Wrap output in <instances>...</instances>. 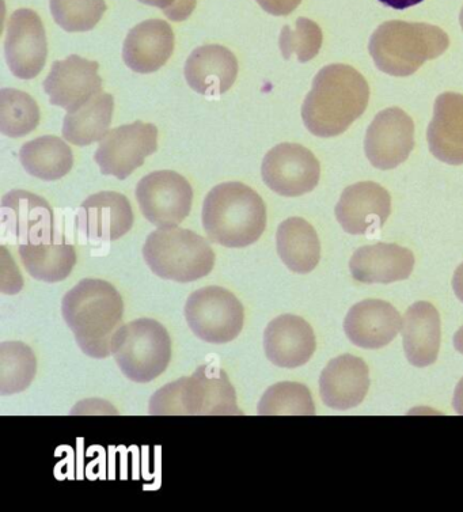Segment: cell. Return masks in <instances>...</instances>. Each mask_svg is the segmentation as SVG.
Returning <instances> with one entry per match:
<instances>
[{
	"label": "cell",
	"mask_w": 463,
	"mask_h": 512,
	"mask_svg": "<svg viewBox=\"0 0 463 512\" xmlns=\"http://www.w3.org/2000/svg\"><path fill=\"white\" fill-rule=\"evenodd\" d=\"M370 87L363 75L347 64H330L318 72L302 106L307 130L320 138L347 131L366 112Z\"/></svg>",
	"instance_id": "6da1fadb"
},
{
	"label": "cell",
	"mask_w": 463,
	"mask_h": 512,
	"mask_svg": "<svg viewBox=\"0 0 463 512\" xmlns=\"http://www.w3.org/2000/svg\"><path fill=\"white\" fill-rule=\"evenodd\" d=\"M453 407L458 415L463 416V378L455 388Z\"/></svg>",
	"instance_id": "f35d334b"
},
{
	"label": "cell",
	"mask_w": 463,
	"mask_h": 512,
	"mask_svg": "<svg viewBox=\"0 0 463 512\" xmlns=\"http://www.w3.org/2000/svg\"><path fill=\"white\" fill-rule=\"evenodd\" d=\"M189 87L201 96L219 97L233 87L238 60L229 48L211 44L196 48L184 68Z\"/></svg>",
	"instance_id": "44dd1931"
},
{
	"label": "cell",
	"mask_w": 463,
	"mask_h": 512,
	"mask_svg": "<svg viewBox=\"0 0 463 512\" xmlns=\"http://www.w3.org/2000/svg\"><path fill=\"white\" fill-rule=\"evenodd\" d=\"M453 288L455 295L463 303V263L459 265L454 273Z\"/></svg>",
	"instance_id": "74e56055"
},
{
	"label": "cell",
	"mask_w": 463,
	"mask_h": 512,
	"mask_svg": "<svg viewBox=\"0 0 463 512\" xmlns=\"http://www.w3.org/2000/svg\"><path fill=\"white\" fill-rule=\"evenodd\" d=\"M256 2L267 13L283 17V15L291 14L296 7L301 5L302 0H256Z\"/></svg>",
	"instance_id": "d590c367"
},
{
	"label": "cell",
	"mask_w": 463,
	"mask_h": 512,
	"mask_svg": "<svg viewBox=\"0 0 463 512\" xmlns=\"http://www.w3.org/2000/svg\"><path fill=\"white\" fill-rule=\"evenodd\" d=\"M402 340L408 362L415 367L431 366L440 350V316L430 302H417L409 307L402 322Z\"/></svg>",
	"instance_id": "d4e9b609"
},
{
	"label": "cell",
	"mask_w": 463,
	"mask_h": 512,
	"mask_svg": "<svg viewBox=\"0 0 463 512\" xmlns=\"http://www.w3.org/2000/svg\"><path fill=\"white\" fill-rule=\"evenodd\" d=\"M48 44L43 21L36 11L20 9L7 22L5 56L14 77L36 78L47 62Z\"/></svg>",
	"instance_id": "7c38bea8"
},
{
	"label": "cell",
	"mask_w": 463,
	"mask_h": 512,
	"mask_svg": "<svg viewBox=\"0 0 463 512\" xmlns=\"http://www.w3.org/2000/svg\"><path fill=\"white\" fill-rule=\"evenodd\" d=\"M53 20L68 33L96 28L106 11L105 0H49Z\"/></svg>",
	"instance_id": "d6a6232c"
},
{
	"label": "cell",
	"mask_w": 463,
	"mask_h": 512,
	"mask_svg": "<svg viewBox=\"0 0 463 512\" xmlns=\"http://www.w3.org/2000/svg\"><path fill=\"white\" fill-rule=\"evenodd\" d=\"M454 347L455 350L459 352V354L463 355V326L454 336Z\"/></svg>",
	"instance_id": "ab89813d"
},
{
	"label": "cell",
	"mask_w": 463,
	"mask_h": 512,
	"mask_svg": "<svg viewBox=\"0 0 463 512\" xmlns=\"http://www.w3.org/2000/svg\"><path fill=\"white\" fill-rule=\"evenodd\" d=\"M428 146L439 161L463 165V96L443 93L436 98L434 119L427 131Z\"/></svg>",
	"instance_id": "cb8c5ba5"
},
{
	"label": "cell",
	"mask_w": 463,
	"mask_h": 512,
	"mask_svg": "<svg viewBox=\"0 0 463 512\" xmlns=\"http://www.w3.org/2000/svg\"><path fill=\"white\" fill-rule=\"evenodd\" d=\"M150 415H244L229 375L215 364H204L191 375L163 386L150 401Z\"/></svg>",
	"instance_id": "277c9868"
},
{
	"label": "cell",
	"mask_w": 463,
	"mask_h": 512,
	"mask_svg": "<svg viewBox=\"0 0 463 512\" xmlns=\"http://www.w3.org/2000/svg\"><path fill=\"white\" fill-rule=\"evenodd\" d=\"M40 108L25 91L0 90V131L9 138H22L36 130Z\"/></svg>",
	"instance_id": "4dcf8cb0"
},
{
	"label": "cell",
	"mask_w": 463,
	"mask_h": 512,
	"mask_svg": "<svg viewBox=\"0 0 463 512\" xmlns=\"http://www.w3.org/2000/svg\"><path fill=\"white\" fill-rule=\"evenodd\" d=\"M322 30L316 22L309 18H298L295 22V29L291 26H284L280 33L279 45L284 59L288 60L296 55L299 62H310L316 58L322 47Z\"/></svg>",
	"instance_id": "836d02e7"
},
{
	"label": "cell",
	"mask_w": 463,
	"mask_h": 512,
	"mask_svg": "<svg viewBox=\"0 0 463 512\" xmlns=\"http://www.w3.org/2000/svg\"><path fill=\"white\" fill-rule=\"evenodd\" d=\"M18 253L29 275L45 283L62 282L77 264L74 246L67 244L18 245Z\"/></svg>",
	"instance_id": "f1b7e54d"
},
{
	"label": "cell",
	"mask_w": 463,
	"mask_h": 512,
	"mask_svg": "<svg viewBox=\"0 0 463 512\" xmlns=\"http://www.w3.org/2000/svg\"><path fill=\"white\" fill-rule=\"evenodd\" d=\"M379 2L387 7H392L394 10H406L409 7L419 5L424 0H379Z\"/></svg>",
	"instance_id": "8d00e7d4"
},
{
	"label": "cell",
	"mask_w": 463,
	"mask_h": 512,
	"mask_svg": "<svg viewBox=\"0 0 463 512\" xmlns=\"http://www.w3.org/2000/svg\"><path fill=\"white\" fill-rule=\"evenodd\" d=\"M267 358L282 369H296L306 364L317 348L316 335L309 322L284 314L269 322L264 333Z\"/></svg>",
	"instance_id": "e0dca14e"
},
{
	"label": "cell",
	"mask_w": 463,
	"mask_h": 512,
	"mask_svg": "<svg viewBox=\"0 0 463 512\" xmlns=\"http://www.w3.org/2000/svg\"><path fill=\"white\" fill-rule=\"evenodd\" d=\"M449 45V36L439 26L389 21L375 30L368 51L379 70L402 78L442 56Z\"/></svg>",
	"instance_id": "5b68a950"
},
{
	"label": "cell",
	"mask_w": 463,
	"mask_h": 512,
	"mask_svg": "<svg viewBox=\"0 0 463 512\" xmlns=\"http://www.w3.org/2000/svg\"><path fill=\"white\" fill-rule=\"evenodd\" d=\"M208 238L225 248H246L260 240L267 227V207L256 191L242 182L212 188L203 206Z\"/></svg>",
	"instance_id": "3957f363"
},
{
	"label": "cell",
	"mask_w": 463,
	"mask_h": 512,
	"mask_svg": "<svg viewBox=\"0 0 463 512\" xmlns=\"http://www.w3.org/2000/svg\"><path fill=\"white\" fill-rule=\"evenodd\" d=\"M261 174L277 195L298 197L317 187L321 166L316 155L301 144L282 143L265 155Z\"/></svg>",
	"instance_id": "8fae6325"
},
{
	"label": "cell",
	"mask_w": 463,
	"mask_h": 512,
	"mask_svg": "<svg viewBox=\"0 0 463 512\" xmlns=\"http://www.w3.org/2000/svg\"><path fill=\"white\" fill-rule=\"evenodd\" d=\"M260 416L316 415V405L310 390L298 382H280L271 386L257 407Z\"/></svg>",
	"instance_id": "1f68e13d"
},
{
	"label": "cell",
	"mask_w": 463,
	"mask_h": 512,
	"mask_svg": "<svg viewBox=\"0 0 463 512\" xmlns=\"http://www.w3.org/2000/svg\"><path fill=\"white\" fill-rule=\"evenodd\" d=\"M2 226L20 245L55 242V216L44 199L11 191L2 200Z\"/></svg>",
	"instance_id": "5bb4252c"
},
{
	"label": "cell",
	"mask_w": 463,
	"mask_h": 512,
	"mask_svg": "<svg viewBox=\"0 0 463 512\" xmlns=\"http://www.w3.org/2000/svg\"><path fill=\"white\" fill-rule=\"evenodd\" d=\"M173 51L172 26L162 20H147L128 33L124 41L123 59L132 71L151 74L168 63Z\"/></svg>",
	"instance_id": "603a6c76"
},
{
	"label": "cell",
	"mask_w": 463,
	"mask_h": 512,
	"mask_svg": "<svg viewBox=\"0 0 463 512\" xmlns=\"http://www.w3.org/2000/svg\"><path fill=\"white\" fill-rule=\"evenodd\" d=\"M157 150L158 128L154 124L135 121L109 131L101 140L94 159L102 174L125 180Z\"/></svg>",
	"instance_id": "30bf717a"
},
{
	"label": "cell",
	"mask_w": 463,
	"mask_h": 512,
	"mask_svg": "<svg viewBox=\"0 0 463 512\" xmlns=\"http://www.w3.org/2000/svg\"><path fill=\"white\" fill-rule=\"evenodd\" d=\"M112 355L125 377L136 383H148L168 369L172 339L161 322L140 318L117 331Z\"/></svg>",
	"instance_id": "52a82bcc"
},
{
	"label": "cell",
	"mask_w": 463,
	"mask_h": 512,
	"mask_svg": "<svg viewBox=\"0 0 463 512\" xmlns=\"http://www.w3.org/2000/svg\"><path fill=\"white\" fill-rule=\"evenodd\" d=\"M134 226V212L127 197L100 192L83 201L78 215L79 230L91 241H116Z\"/></svg>",
	"instance_id": "d6986e66"
},
{
	"label": "cell",
	"mask_w": 463,
	"mask_h": 512,
	"mask_svg": "<svg viewBox=\"0 0 463 512\" xmlns=\"http://www.w3.org/2000/svg\"><path fill=\"white\" fill-rule=\"evenodd\" d=\"M415 268V254L396 244L362 246L349 261L352 278L366 284H390L408 279Z\"/></svg>",
	"instance_id": "7402d4cb"
},
{
	"label": "cell",
	"mask_w": 463,
	"mask_h": 512,
	"mask_svg": "<svg viewBox=\"0 0 463 512\" xmlns=\"http://www.w3.org/2000/svg\"><path fill=\"white\" fill-rule=\"evenodd\" d=\"M62 313L79 348L94 359L112 355V344L123 326L124 302L109 282L85 279L64 295Z\"/></svg>",
	"instance_id": "7a4b0ae2"
},
{
	"label": "cell",
	"mask_w": 463,
	"mask_h": 512,
	"mask_svg": "<svg viewBox=\"0 0 463 512\" xmlns=\"http://www.w3.org/2000/svg\"><path fill=\"white\" fill-rule=\"evenodd\" d=\"M277 253L290 271L309 273L321 259L320 238L316 229L302 218H290L276 233Z\"/></svg>",
	"instance_id": "484cf974"
},
{
	"label": "cell",
	"mask_w": 463,
	"mask_h": 512,
	"mask_svg": "<svg viewBox=\"0 0 463 512\" xmlns=\"http://www.w3.org/2000/svg\"><path fill=\"white\" fill-rule=\"evenodd\" d=\"M113 111V96L101 91L77 111L68 112L63 121V138L81 147L101 142L112 124Z\"/></svg>",
	"instance_id": "4316f807"
},
{
	"label": "cell",
	"mask_w": 463,
	"mask_h": 512,
	"mask_svg": "<svg viewBox=\"0 0 463 512\" xmlns=\"http://www.w3.org/2000/svg\"><path fill=\"white\" fill-rule=\"evenodd\" d=\"M392 212V197L373 181L351 185L336 206V218L348 234L366 235L381 230Z\"/></svg>",
	"instance_id": "2e32d148"
},
{
	"label": "cell",
	"mask_w": 463,
	"mask_h": 512,
	"mask_svg": "<svg viewBox=\"0 0 463 512\" xmlns=\"http://www.w3.org/2000/svg\"><path fill=\"white\" fill-rule=\"evenodd\" d=\"M415 147V123L400 108L379 112L368 127L364 150L368 161L381 170L397 168Z\"/></svg>",
	"instance_id": "4fadbf2b"
},
{
	"label": "cell",
	"mask_w": 463,
	"mask_h": 512,
	"mask_svg": "<svg viewBox=\"0 0 463 512\" xmlns=\"http://www.w3.org/2000/svg\"><path fill=\"white\" fill-rule=\"evenodd\" d=\"M147 6L158 7L170 21L188 20L196 9L197 0H139Z\"/></svg>",
	"instance_id": "e575fe53"
},
{
	"label": "cell",
	"mask_w": 463,
	"mask_h": 512,
	"mask_svg": "<svg viewBox=\"0 0 463 512\" xmlns=\"http://www.w3.org/2000/svg\"><path fill=\"white\" fill-rule=\"evenodd\" d=\"M370 389V370L362 359L341 355L322 371L320 394L326 407L348 411L362 404Z\"/></svg>",
	"instance_id": "ffe728a7"
},
{
	"label": "cell",
	"mask_w": 463,
	"mask_h": 512,
	"mask_svg": "<svg viewBox=\"0 0 463 512\" xmlns=\"http://www.w3.org/2000/svg\"><path fill=\"white\" fill-rule=\"evenodd\" d=\"M148 267L159 278L191 283L210 275L215 253L210 242L195 231L170 227L148 235L143 246Z\"/></svg>",
	"instance_id": "8992f818"
},
{
	"label": "cell",
	"mask_w": 463,
	"mask_h": 512,
	"mask_svg": "<svg viewBox=\"0 0 463 512\" xmlns=\"http://www.w3.org/2000/svg\"><path fill=\"white\" fill-rule=\"evenodd\" d=\"M20 161L30 176L56 181L71 172L74 155L63 139L47 135L24 144Z\"/></svg>",
	"instance_id": "83f0119b"
},
{
	"label": "cell",
	"mask_w": 463,
	"mask_h": 512,
	"mask_svg": "<svg viewBox=\"0 0 463 512\" xmlns=\"http://www.w3.org/2000/svg\"><path fill=\"white\" fill-rule=\"evenodd\" d=\"M37 359L29 345L20 341L0 344V394L25 392L36 377Z\"/></svg>",
	"instance_id": "f546056e"
},
{
	"label": "cell",
	"mask_w": 463,
	"mask_h": 512,
	"mask_svg": "<svg viewBox=\"0 0 463 512\" xmlns=\"http://www.w3.org/2000/svg\"><path fill=\"white\" fill-rule=\"evenodd\" d=\"M136 200L148 222L159 229H170L188 218L193 189L181 174L172 170H159L139 181Z\"/></svg>",
	"instance_id": "9c48e42d"
},
{
	"label": "cell",
	"mask_w": 463,
	"mask_h": 512,
	"mask_svg": "<svg viewBox=\"0 0 463 512\" xmlns=\"http://www.w3.org/2000/svg\"><path fill=\"white\" fill-rule=\"evenodd\" d=\"M185 318L200 340L225 344L242 332L245 312L233 292L212 286L193 292L185 305Z\"/></svg>",
	"instance_id": "ba28073f"
},
{
	"label": "cell",
	"mask_w": 463,
	"mask_h": 512,
	"mask_svg": "<svg viewBox=\"0 0 463 512\" xmlns=\"http://www.w3.org/2000/svg\"><path fill=\"white\" fill-rule=\"evenodd\" d=\"M400 313L390 303L366 299L351 307L344 321L349 341L364 350H379L392 343L401 331Z\"/></svg>",
	"instance_id": "ac0fdd59"
},
{
	"label": "cell",
	"mask_w": 463,
	"mask_h": 512,
	"mask_svg": "<svg viewBox=\"0 0 463 512\" xmlns=\"http://www.w3.org/2000/svg\"><path fill=\"white\" fill-rule=\"evenodd\" d=\"M100 64L78 55L68 56L52 64L51 72L43 83L44 91L52 105L67 112L77 111L87 101L102 91L98 74Z\"/></svg>",
	"instance_id": "9a60e30c"
},
{
	"label": "cell",
	"mask_w": 463,
	"mask_h": 512,
	"mask_svg": "<svg viewBox=\"0 0 463 512\" xmlns=\"http://www.w3.org/2000/svg\"><path fill=\"white\" fill-rule=\"evenodd\" d=\"M459 22H461V26L463 29V7H462L461 15H459Z\"/></svg>",
	"instance_id": "60d3db41"
}]
</instances>
